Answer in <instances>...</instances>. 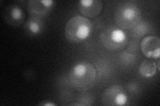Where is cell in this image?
<instances>
[{
  "mask_svg": "<svg viewBox=\"0 0 160 106\" xmlns=\"http://www.w3.org/2000/svg\"><path fill=\"white\" fill-rule=\"evenodd\" d=\"M97 76L96 69L88 62H81L76 64L69 73V79L72 86L78 91H86L91 88Z\"/></svg>",
  "mask_w": 160,
  "mask_h": 106,
  "instance_id": "cell-1",
  "label": "cell"
},
{
  "mask_svg": "<svg viewBox=\"0 0 160 106\" xmlns=\"http://www.w3.org/2000/svg\"><path fill=\"white\" fill-rule=\"evenodd\" d=\"M92 29V25L89 19L77 16L68 21L65 29V35L69 41L78 43L89 36Z\"/></svg>",
  "mask_w": 160,
  "mask_h": 106,
  "instance_id": "cell-2",
  "label": "cell"
},
{
  "mask_svg": "<svg viewBox=\"0 0 160 106\" xmlns=\"http://www.w3.org/2000/svg\"><path fill=\"white\" fill-rule=\"evenodd\" d=\"M141 19V11L132 2L122 3L117 7L115 13V21L123 29H132Z\"/></svg>",
  "mask_w": 160,
  "mask_h": 106,
  "instance_id": "cell-3",
  "label": "cell"
},
{
  "mask_svg": "<svg viewBox=\"0 0 160 106\" xmlns=\"http://www.w3.org/2000/svg\"><path fill=\"white\" fill-rule=\"evenodd\" d=\"M102 44L106 48L112 50H121L126 47L127 37L122 29L109 27L100 35Z\"/></svg>",
  "mask_w": 160,
  "mask_h": 106,
  "instance_id": "cell-4",
  "label": "cell"
},
{
  "mask_svg": "<svg viewBox=\"0 0 160 106\" xmlns=\"http://www.w3.org/2000/svg\"><path fill=\"white\" fill-rule=\"evenodd\" d=\"M128 102V96L126 91L119 85H114L104 91L102 102L103 105L116 106L124 105Z\"/></svg>",
  "mask_w": 160,
  "mask_h": 106,
  "instance_id": "cell-5",
  "label": "cell"
},
{
  "mask_svg": "<svg viewBox=\"0 0 160 106\" xmlns=\"http://www.w3.org/2000/svg\"><path fill=\"white\" fill-rule=\"evenodd\" d=\"M78 7L85 17L94 18L102 12L103 2L99 0H82L79 2Z\"/></svg>",
  "mask_w": 160,
  "mask_h": 106,
  "instance_id": "cell-6",
  "label": "cell"
},
{
  "mask_svg": "<svg viewBox=\"0 0 160 106\" xmlns=\"http://www.w3.org/2000/svg\"><path fill=\"white\" fill-rule=\"evenodd\" d=\"M143 54L148 58H159L160 55V39L156 36H148L141 43Z\"/></svg>",
  "mask_w": 160,
  "mask_h": 106,
  "instance_id": "cell-7",
  "label": "cell"
},
{
  "mask_svg": "<svg viewBox=\"0 0 160 106\" xmlns=\"http://www.w3.org/2000/svg\"><path fill=\"white\" fill-rule=\"evenodd\" d=\"M25 13L23 10L16 5L7 7L3 13V18L7 23L13 27L19 26L25 20Z\"/></svg>",
  "mask_w": 160,
  "mask_h": 106,
  "instance_id": "cell-8",
  "label": "cell"
},
{
  "mask_svg": "<svg viewBox=\"0 0 160 106\" xmlns=\"http://www.w3.org/2000/svg\"><path fill=\"white\" fill-rule=\"evenodd\" d=\"M53 3L51 0H34L28 4L29 12L35 16H42L48 13Z\"/></svg>",
  "mask_w": 160,
  "mask_h": 106,
  "instance_id": "cell-9",
  "label": "cell"
},
{
  "mask_svg": "<svg viewBox=\"0 0 160 106\" xmlns=\"http://www.w3.org/2000/svg\"><path fill=\"white\" fill-rule=\"evenodd\" d=\"M158 67L156 62L151 60H145L139 66V71L143 77H152L156 74Z\"/></svg>",
  "mask_w": 160,
  "mask_h": 106,
  "instance_id": "cell-10",
  "label": "cell"
},
{
  "mask_svg": "<svg viewBox=\"0 0 160 106\" xmlns=\"http://www.w3.org/2000/svg\"><path fill=\"white\" fill-rule=\"evenodd\" d=\"M28 29L33 34H36L40 31L41 29V25L39 23L36 19H31L28 25Z\"/></svg>",
  "mask_w": 160,
  "mask_h": 106,
  "instance_id": "cell-11",
  "label": "cell"
},
{
  "mask_svg": "<svg viewBox=\"0 0 160 106\" xmlns=\"http://www.w3.org/2000/svg\"><path fill=\"white\" fill-rule=\"evenodd\" d=\"M69 105H85L82 103H72V104H69Z\"/></svg>",
  "mask_w": 160,
  "mask_h": 106,
  "instance_id": "cell-12",
  "label": "cell"
},
{
  "mask_svg": "<svg viewBox=\"0 0 160 106\" xmlns=\"http://www.w3.org/2000/svg\"><path fill=\"white\" fill-rule=\"evenodd\" d=\"M42 105H46V106H47V105H51V106L56 105V104H53V103H46V104H42Z\"/></svg>",
  "mask_w": 160,
  "mask_h": 106,
  "instance_id": "cell-13",
  "label": "cell"
}]
</instances>
